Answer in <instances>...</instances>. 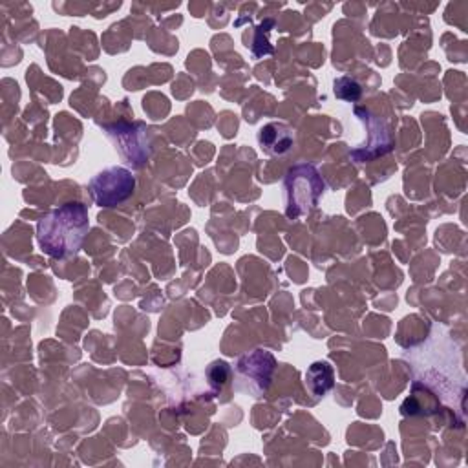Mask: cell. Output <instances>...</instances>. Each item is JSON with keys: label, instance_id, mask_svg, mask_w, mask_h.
<instances>
[{"label": "cell", "instance_id": "obj_1", "mask_svg": "<svg viewBox=\"0 0 468 468\" xmlns=\"http://www.w3.org/2000/svg\"><path fill=\"white\" fill-rule=\"evenodd\" d=\"M88 230V208L80 201H68L38 219L37 241L44 254L62 260L80 249Z\"/></svg>", "mask_w": 468, "mask_h": 468}, {"label": "cell", "instance_id": "obj_2", "mask_svg": "<svg viewBox=\"0 0 468 468\" xmlns=\"http://www.w3.org/2000/svg\"><path fill=\"white\" fill-rule=\"evenodd\" d=\"M324 190L325 181L322 179L316 166L309 163H298L291 166L283 179L285 216L289 219L307 216L318 205Z\"/></svg>", "mask_w": 468, "mask_h": 468}, {"label": "cell", "instance_id": "obj_3", "mask_svg": "<svg viewBox=\"0 0 468 468\" xmlns=\"http://www.w3.org/2000/svg\"><path fill=\"white\" fill-rule=\"evenodd\" d=\"M135 190V177L124 166H108L90 179V194L95 205L113 208L124 203Z\"/></svg>", "mask_w": 468, "mask_h": 468}, {"label": "cell", "instance_id": "obj_4", "mask_svg": "<svg viewBox=\"0 0 468 468\" xmlns=\"http://www.w3.org/2000/svg\"><path fill=\"white\" fill-rule=\"evenodd\" d=\"M276 360L271 353L254 349L243 355L236 364V384L238 389L260 397L267 391L272 373H274Z\"/></svg>", "mask_w": 468, "mask_h": 468}, {"label": "cell", "instance_id": "obj_5", "mask_svg": "<svg viewBox=\"0 0 468 468\" xmlns=\"http://www.w3.org/2000/svg\"><path fill=\"white\" fill-rule=\"evenodd\" d=\"M355 117L360 122H364V128L367 130V141H364L355 150H351V157L356 163L371 161L391 150L393 135L386 121H382L380 117H377L366 108H355Z\"/></svg>", "mask_w": 468, "mask_h": 468}, {"label": "cell", "instance_id": "obj_6", "mask_svg": "<svg viewBox=\"0 0 468 468\" xmlns=\"http://www.w3.org/2000/svg\"><path fill=\"white\" fill-rule=\"evenodd\" d=\"M108 137L115 141V148L133 161L135 165H143L148 157V143H146V128L143 122L133 124H113L106 128Z\"/></svg>", "mask_w": 468, "mask_h": 468}, {"label": "cell", "instance_id": "obj_7", "mask_svg": "<svg viewBox=\"0 0 468 468\" xmlns=\"http://www.w3.org/2000/svg\"><path fill=\"white\" fill-rule=\"evenodd\" d=\"M258 146L269 155H283L294 143V133L285 122H267L258 130Z\"/></svg>", "mask_w": 468, "mask_h": 468}, {"label": "cell", "instance_id": "obj_8", "mask_svg": "<svg viewBox=\"0 0 468 468\" xmlns=\"http://www.w3.org/2000/svg\"><path fill=\"white\" fill-rule=\"evenodd\" d=\"M305 384L314 397L325 395L333 388V367L327 362H314L305 371Z\"/></svg>", "mask_w": 468, "mask_h": 468}, {"label": "cell", "instance_id": "obj_9", "mask_svg": "<svg viewBox=\"0 0 468 468\" xmlns=\"http://www.w3.org/2000/svg\"><path fill=\"white\" fill-rule=\"evenodd\" d=\"M333 91H335V97L338 99H344V101H349V102H355L360 99V86L358 82H355L351 77H338L333 84Z\"/></svg>", "mask_w": 468, "mask_h": 468}]
</instances>
